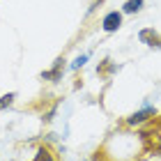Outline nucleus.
Returning <instances> with one entry per match:
<instances>
[{
	"instance_id": "1",
	"label": "nucleus",
	"mask_w": 161,
	"mask_h": 161,
	"mask_svg": "<svg viewBox=\"0 0 161 161\" xmlns=\"http://www.w3.org/2000/svg\"><path fill=\"white\" fill-rule=\"evenodd\" d=\"M141 138H143V147H145V152H147V154L161 157V129L143 131Z\"/></svg>"
},
{
	"instance_id": "3",
	"label": "nucleus",
	"mask_w": 161,
	"mask_h": 161,
	"mask_svg": "<svg viewBox=\"0 0 161 161\" xmlns=\"http://www.w3.org/2000/svg\"><path fill=\"white\" fill-rule=\"evenodd\" d=\"M62 74H64V58H55L53 67L42 71V80H51V83H58L62 80Z\"/></svg>"
},
{
	"instance_id": "6",
	"label": "nucleus",
	"mask_w": 161,
	"mask_h": 161,
	"mask_svg": "<svg viewBox=\"0 0 161 161\" xmlns=\"http://www.w3.org/2000/svg\"><path fill=\"white\" fill-rule=\"evenodd\" d=\"M115 71H118V64H115L113 60H104V62L97 67V74H99L101 78H111Z\"/></svg>"
},
{
	"instance_id": "9",
	"label": "nucleus",
	"mask_w": 161,
	"mask_h": 161,
	"mask_svg": "<svg viewBox=\"0 0 161 161\" xmlns=\"http://www.w3.org/2000/svg\"><path fill=\"white\" fill-rule=\"evenodd\" d=\"M14 99H16V92H7L0 97V111H7L12 104H14Z\"/></svg>"
},
{
	"instance_id": "2",
	"label": "nucleus",
	"mask_w": 161,
	"mask_h": 161,
	"mask_svg": "<svg viewBox=\"0 0 161 161\" xmlns=\"http://www.w3.org/2000/svg\"><path fill=\"white\" fill-rule=\"evenodd\" d=\"M152 118H157V108H152V106H145L143 111H138V113H131L127 120H124V124L127 127H141V124H147Z\"/></svg>"
},
{
	"instance_id": "7",
	"label": "nucleus",
	"mask_w": 161,
	"mask_h": 161,
	"mask_svg": "<svg viewBox=\"0 0 161 161\" xmlns=\"http://www.w3.org/2000/svg\"><path fill=\"white\" fill-rule=\"evenodd\" d=\"M32 161H58V157L53 154V150H51L48 145H42V147H37V152H35Z\"/></svg>"
},
{
	"instance_id": "4",
	"label": "nucleus",
	"mask_w": 161,
	"mask_h": 161,
	"mask_svg": "<svg viewBox=\"0 0 161 161\" xmlns=\"http://www.w3.org/2000/svg\"><path fill=\"white\" fill-rule=\"evenodd\" d=\"M138 39H141V44H145V46L161 48V35L154 30V28H143V30L138 32Z\"/></svg>"
},
{
	"instance_id": "5",
	"label": "nucleus",
	"mask_w": 161,
	"mask_h": 161,
	"mask_svg": "<svg viewBox=\"0 0 161 161\" xmlns=\"http://www.w3.org/2000/svg\"><path fill=\"white\" fill-rule=\"evenodd\" d=\"M120 25H122V14L120 12H108L104 21H101V28H104L106 32H115V30H120Z\"/></svg>"
},
{
	"instance_id": "8",
	"label": "nucleus",
	"mask_w": 161,
	"mask_h": 161,
	"mask_svg": "<svg viewBox=\"0 0 161 161\" xmlns=\"http://www.w3.org/2000/svg\"><path fill=\"white\" fill-rule=\"evenodd\" d=\"M143 5H145V0H127L122 5V12L124 14H136V12L143 9Z\"/></svg>"
},
{
	"instance_id": "10",
	"label": "nucleus",
	"mask_w": 161,
	"mask_h": 161,
	"mask_svg": "<svg viewBox=\"0 0 161 161\" xmlns=\"http://www.w3.org/2000/svg\"><path fill=\"white\" fill-rule=\"evenodd\" d=\"M85 62H87V53H83V55H78L76 60L71 62V69H80V67H83Z\"/></svg>"
}]
</instances>
